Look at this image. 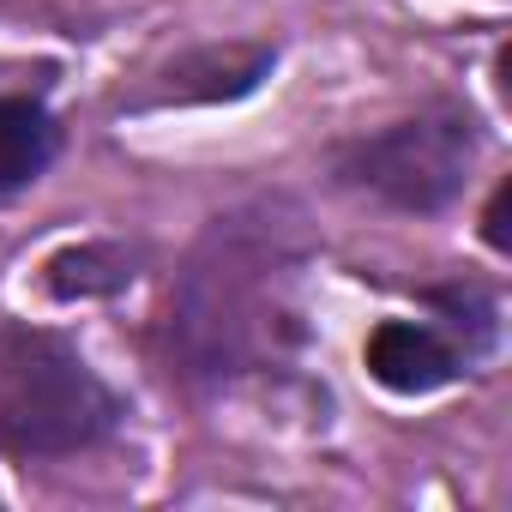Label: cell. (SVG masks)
<instances>
[{
	"instance_id": "obj_2",
	"label": "cell",
	"mask_w": 512,
	"mask_h": 512,
	"mask_svg": "<svg viewBox=\"0 0 512 512\" xmlns=\"http://www.w3.org/2000/svg\"><path fill=\"white\" fill-rule=\"evenodd\" d=\"M470 157H476V127L470 115L458 109H434V115H416V121H398L362 145L344 151V181L404 205V211H440L464 175H470Z\"/></svg>"
},
{
	"instance_id": "obj_4",
	"label": "cell",
	"mask_w": 512,
	"mask_h": 512,
	"mask_svg": "<svg viewBox=\"0 0 512 512\" xmlns=\"http://www.w3.org/2000/svg\"><path fill=\"white\" fill-rule=\"evenodd\" d=\"M272 67V49H211V55H193V61H175L163 79L157 97L145 103H205V97H241L266 79Z\"/></svg>"
},
{
	"instance_id": "obj_3",
	"label": "cell",
	"mask_w": 512,
	"mask_h": 512,
	"mask_svg": "<svg viewBox=\"0 0 512 512\" xmlns=\"http://www.w3.org/2000/svg\"><path fill=\"white\" fill-rule=\"evenodd\" d=\"M464 356L434 332V326H416V320H386L374 338H368V374L386 386V392H434L446 380H458Z\"/></svg>"
},
{
	"instance_id": "obj_5",
	"label": "cell",
	"mask_w": 512,
	"mask_h": 512,
	"mask_svg": "<svg viewBox=\"0 0 512 512\" xmlns=\"http://www.w3.org/2000/svg\"><path fill=\"white\" fill-rule=\"evenodd\" d=\"M61 127L37 97H0V193L31 187L55 163Z\"/></svg>"
},
{
	"instance_id": "obj_1",
	"label": "cell",
	"mask_w": 512,
	"mask_h": 512,
	"mask_svg": "<svg viewBox=\"0 0 512 512\" xmlns=\"http://www.w3.org/2000/svg\"><path fill=\"white\" fill-rule=\"evenodd\" d=\"M121 398L43 326L0 320V458H73L121 428Z\"/></svg>"
},
{
	"instance_id": "obj_6",
	"label": "cell",
	"mask_w": 512,
	"mask_h": 512,
	"mask_svg": "<svg viewBox=\"0 0 512 512\" xmlns=\"http://www.w3.org/2000/svg\"><path fill=\"white\" fill-rule=\"evenodd\" d=\"M506 205H512V187L500 181V187H494V199H488V217H482V235H488L500 253L512 247V235H506Z\"/></svg>"
}]
</instances>
